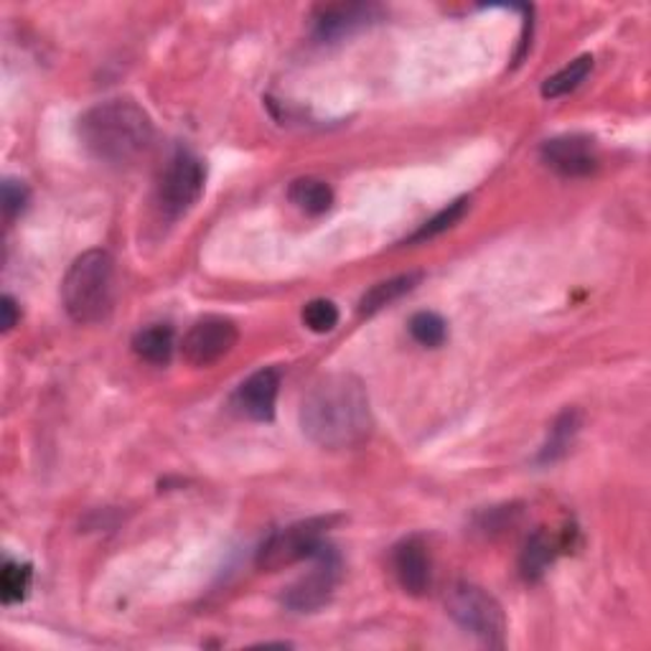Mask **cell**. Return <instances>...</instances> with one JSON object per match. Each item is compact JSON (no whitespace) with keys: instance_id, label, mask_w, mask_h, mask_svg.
Listing matches in <instances>:
<instances>
[{"instance_id":"cell-23","label":"cell","mask_w":651,"mask_h":651,"mask_svg":"<svg viewBox=\"0 0 651 651\" xmlns=\"http://www.w3.org/2000/svg\"><path fill=\"white\" fill-rule=\"evenodd\" d=\"M28 201V188L23 182H15V178H5L3 184V214L5 222H13L15 217L26 209Z\"/></svg>"},{"instance_id":"cell-21","label":"cell","mask_w":651,"mask_h":651,"mask_svg":"<svg viewBox=\"0 0 651 651\" xmlns=\"http://www.w3.org/2000/svg\"><path fill=\"white\" fill-rule=\"evenodd\" d=\"M466 209H468V199H456L453 204H449V207H445L443 211H438V214H435L433 219H428V222L422 224L420 230L412 234L410 242H426V240H433V237H438V234H441V232L451 230L453 224H456V222H461V219H464Z\"/></svg>"},{"instance_id":"cell-8","label":"cell","mask_w":651,"mask_h":651,"mask_svg":"<svg viewBox=\"0 0 651 651\" xmlns=\"http://www.w3.org/2000/svg\"><path fill=\"white\" fill-rule=\"evenodd\" d=\"M240 339L234 321L224 316H204L184 336V359L194 367H211L230 354Z\"/></svg>"},{"instance_id":"cell-19","label":"cell","mask_w":651,"mask_h":651,"mask_svg":"<svg viewBox=\"0 0 651 651\" xmlns=\"http://www.w3.org/2000/svg\"><path fill=\"white\" fill-rule=\"evenodd\" d=\"M410 334L420 347L435 349L441 347L445 336H449V324H445V321L433 311H420L410 318Z\"/></svg>"},{"instance_id":"cell-13","label":"cell","mask_w":651,"mask_h":651,"mask_svg":"<svg viewBox=\"0 0 651 651\" xmlns=\"http://www.w3.org/2000/svg\"><path fill=\"white\" fill-rule=\"evenodd\" d=\"M420 278H422L420 272H407V276L376 282V286H372L362 295V301H359V313H362V316H372V313L387 309L390 303H395L405 293H410V290L420 282Z\"/></svg>"},{"instance_id":"cell-6","label":"cell","mask_w":651,"mask_h":651,"mask_svg":"<svg viewBox=\"0 0 651 651\" xmlns=\"http://www.w3.org/2000/svg\"><path fill=\"white\" fill-rule=\"evenodd\" d=\"M207 184V168L191 151H176L163 168L159 182V207L168 219L188 214L201 199Z\"/></svg>"},{"instance_id":"cell-22","label":"cell","mask_w":651,"mask_h":651,"mask_svg":"<svg viewBox=\"0 0 651 651\" xmlns=\"http://www.w3.org/2000/svg\"><path fill=\"white\" fill-rule=\"evenodd\" d=\"M303 324L313 334L334 332L336 324H339V309H336V303L326 301V298H318V301H311L303 309Z\"/></svg>"},{"instance_id":"cell-18","label":"cell","mask_w":651,"mask_h":651,"mask_svg":"<svg viewBox=\"0 0 651 651\" xmlns=\"http://www.w3.org/2000/svg\"><path fill=\"white\" fill-rule=\"evenodd\" d=\"M580 428V415L576 410H565L558 420L553 422L550 438H547L545 449L539 451V461L543 464H553V461L562 458L570 451L572 441H576Z\"/></svg>"},{"instance_id":"cell-5","label":"cell","mask_w":651,"mask_h":651,"mask_svg":"<svg viewBox=\"0 0 651 651\" xmlns=\"http://www.w3.org/2000/svg\"><path fill=\"white\" fill-rule=\"evenodd\" d=\"M332 524L334 516H311L272 532L257 550V568L278 572L301 560H311L326 545V532Z\"/></svg>"},{"instance_id":"cell-7","label":"cell","mask_w":651,"mask_h":651,"mask_svg":"<svg viewBox=\"0 0 651 651\" xmlns=\"http://www.w3.org/2000/svg\"><path fill=\"white\" fill-rule=\"evenodd\" d=\"M311 562L313 568L309 576H303L282 593V606L295 611V614H313V611L326 606L341 580V560L334 547L324 545L313 555Z\"/></svg>"},{"instance_id":"cell-9","label":"cell","mask_w":651,"mask_h":651,"mask_svg":"<svg viewBox=\"0 0 651 651\" xmlns=\"http://www.w3.org/2000/svg\"><path fill=\"white\" fill-rule=\"evenodd\" d=\"M543 161L565 178H580L598 168V151L588 136H560L543 146Z\"/></svg>"},{"instance_id":"cell-4","label":"cell","mask_w":651,"mask_h":651,"mask_svg":"<svg viewBox=\"0 0 651 651\" xmlns=\"http://www.w3.org/2000/svg\"><path fill=\"white\" fill-rule=\"evenodd\" d=\"M445 611L461 629L486 647H504L507 618L499 601L474 583H456L445 593Z\"/></svg>"},{"instance_id":"cell-3","label":"cell","mask_w":651,"mask_h":651,"mask_svg":"<svg viewBox=\"0 0 651 651\" xmlns=\"http://www.w3.org/2000/svg\"><path fill=\"white\" fill-rule=\"evenodd\" d=\"M61 301L77 324H100L115 303V263L105 249H90L69 265Z\"/></svg>"},{"instance_id":"cell-14","label":"cell","mask_w":651,"mask_h":651,"mask_svg":"<svg viewBox=\"0 0 651 651\" xmlns=\"http://www.w3.org/2000/svg\"><path fill=\"white\" fill-rule=\"evenodd\" d=\"M174 347H176L174 328L166 324L148 326L143 332H138L136 339H132L136 354L151 364H168L171 357H174Z\"/></svg>"},{"instance_id":"cell-2","label":"cell","mask_w":651,"mask_h":651,"mask_svg":"<svg viewBox=\"0 0 651 651\" xmlns=\"http://www.w3.org/2000/svg\"><path fill=\"white\" fill-rule=\"evenodd\" d=\"M82 146L102 163L136 161L153 140V120L136 100H107L90 107L77 125Z\"/></svg>"},{"instance_id":"cell-20","label":"cell","mask_w":651,"mask_h":651,"mask_svg":"<svg viewBox=\"0 0 651 651\" xmlns=\"http://www.w3.org/2000/svg\"><path fill=\"white\" fill-rule=\"evenodd\" d=\"M31 588V568L15 560H8L0 572V595H3L5 606L21 603L28 595Z\"/></svg>"},{"instance_id":"cell-11","label":"cell","mask_w":651,"mask_h":651,"mask_svg":"<svg viewBox=\"0 0 651 651\" xmlns=\"http://www.w3.org/2000/svg\"><path fill=\"white\" fill-rule=\"evenodd\" d=\"M392 570L399 588L410 595H422L430 588V555L418 537L405 539L392 550Z\"/></svg>"},{"instance_id":"cell-17","label":"cell","mask_w":651,"mask_h":651,"mask_svg":"<svg viewBox=\"0 0 651 651\" xmlns=\"http://www.w3.org/2000/svg\"><path fill=\"white\" fill-rule=\"evenodd\" d=\"M591 69H593L591 54H583V57L570 61V65L562 67L558 74L547 77L543 84V97L558 100V97H565V94H570L572 90H578L580 84L585 82V77L591 74Z\"/></svg>"},{"instance_id":"cell-12","label":"cell","mask_w":651,"mask_h":651,"mask_svg":"<svg viewBox=\"0 0 651 651\" xmlns=\"http://www.w3.org/2000/svg\"><path fill=\"white\" fill-rule=\"evenodd\" d=\"M376 8L364 3H349V5H328L318 13L316 19V36L321 42H334L351 34V31L367 26L376 19Z\"/></svg>"},{"instance_id":"cell-1","label":"cell","mask_w":651,"mask_h":651,"mask_svg":"<svg viewBox=\"0 0 651 651\" xmlns=\"http://www.w3.org/2000/svg\"><path fill=\"white\" fill-rule=\"evenodd\" d=\"M301 428L321 449H357L372 433V407L354 374H328L301 405Z\"/></svg>"},{"instance_id":"cell-16","label":"cell","mask_w":651,"mask_h":651,"mask_svg":"<svg viewBox=\"0 0 651 651\" xmlns=\"http://www.w3.org/2000/svg\"><path fill=\"white\" fill-rule=\"evenodd\" d=\"M555 555H558V543H555L547 532H535L522 550V558H520L522 576L527 580H539L553 565Z\"/></svg>"},{"instance_id":"cell-15","label":"cell","mask_w":651,"mask_h":651,"mask_svg":"<svg viewBox=\"0 0 651 651\" xmlns=\"http://www.w3.org/2000/svg\"><path fill=\"white\" fill-rule=\"evenodd\" d=\"M288 196L298 209H303L305 214H313V217L324 214V211L332 209V204H334L332 186H328L326 182H321V178H313V176L295 178V182L288 188Z\"/></svg>"},{"instance_id":"cell-10","label":"cell","mask_w":651,"mask_h":651,"mask_svg":"<svg viewBox=\"0 0 651 651\" xmlns=\"http://www.w3.org/2000/svg\"><path fill=\"white\" fill-rule=\"evenodd\" d=\"M280 390V374L276 370H260L240 384L234 403L249 420L270 422L276 418V403Z\"/></svg>"},{"instance_id":"cell-24","label":"cell","mask_w":651,"mask_h":651,"mask_svg":"<svg viewBox=\"0 0 651 651\" xmlns=\"http://www.w3.org/2000/svg\"><path fill=\"white\" fill-rule=\"evenodd\" d=\"M0 311H3V332H11L19 324V305L11 295H3L0 298Z\"/></svg>"}]
</instances>
